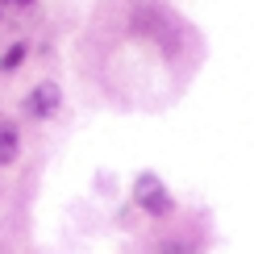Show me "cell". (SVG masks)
<instances>
[{
	"label": "cell",
	"mask_w": 254,
	"mask_h": 254,
	"mask_svg": "<svg viewBox=\"0 0 254 254\" xmlns=\"http://www.w3.org/2000/svg\"><path fill=\"white\" fill-rule=\"evenodd\" d=\"M133 196H137V204H142L146 213H154V217L171 213V196H167V188H163V179H158V175H137Z\"/></svg>",
	"instance_id": "6da1fadb"
},
{
	"label": "cell",
	"mask_w": 254,
	"mask_h": 254,
	"mask_svg": "<svg viewBox=\"0 0 254 254\" xmlns=\"http://www.w3.org/2000/svg\"><path fill=\"white\" fill-rule=\"evenodd\" d=\"M55 109H59V88H55V83H38V88L29 92V100H25L29 117H50Z\"/></svg>",
	"instance_id": "7a4b0ae2"
},
{
	"label": "cell",
	"mask_w": 254,
	"mask_h": 254,
	"mask_svg": "<svg viewBox=\"0 0 254 254\" xmlns=\"http://www.w3.org/2000/svg\"><path fill=\"white\" fill-rule=\"evenodd\" d=\"M13 158H17V133L13 129H0V167L13 163Z\"/></svg>",
	"instance_id": "3957f363"
},
{
	"label": "cell",
	"mask_w": 254,
	"mask_h": 254,
	"mask_svg": "<svg viewBox=\"0 0 254 254\" xmlns=\"http://www.w3.org/2000/svg\"><path fill=\"white\" fill-rule=\"evenodd\" d=\"M21 59H25V46L17 42V46H8V50H4V59H0V67H4V71H13V67H21Z\"/></svg>",
	"instance_id": "277c9868"
},
{
	"label": "cell",
	"mask_w": 254,
	"mask_h": 254,
	"mask_svg": "<svg viewBox=\"0 0 254 254\" xmlns=\"http://www.w3.org/2000/svg\"><path fill=\"white\" fill-rule=\"evenodd\" d=\"M8 4H34V0H8Z\"/></svg>",
	"instance_id": "5b68a950"
}]
</instances>
